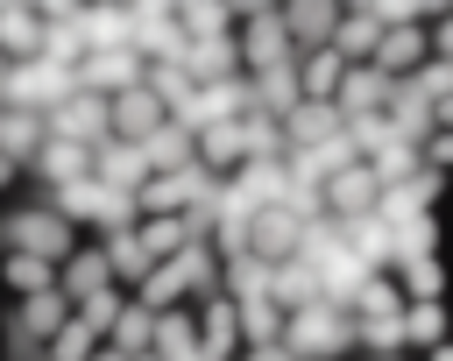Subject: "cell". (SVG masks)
Wrapping results in <instances>:
<instances>
[{
	"mask_svg": "<svg viewBox=\"0 0 453 361\" xmlns=\"http://www.w3.org/2000/svg\"><path fill=\"white\" fill-rule=\"evenodd\" d=\"M149 340H156V311H149L142 297H127V304L113 311V326H106V347H113V354H127V361H142V354H149Z\"/></svg>",
	"mask_w": 453,
	"mask_h": 361,
	"instance_id": "20",
	"label": "cell"
},
{
	"mask_svg": "<svg viewBox=\"0 0 453 361\" xmlns=\"http://www.w3.org/2000/svg\"><path fill=\"white\" fill-rule=\"evenodd\" d=\"M375 198H382V184L368 177V163H354V170H340L326 184V219H368Z\"/></svg>",
	"mask_w": 453,
	"mask_h": 361,
	"instance_id": "13",
	"label": "cell"
},
{
	"mask_svg": "<svg viewBox=\"0 0 453 361\" xmlns=\"http://www.w3.org/2000/svg\"><path fill=\"white\" fill-rule=\"evenodd\" d=\"M375 42H382V28H375V14L368 7H340V28H333V57L354 71V64H375Z\"/></svg>",
	"mask_w": 453,
	"mask_h": 361,
	"instance_id": "14",
	"label": "cell"
},
{
	"mask_svg": "<svg viewBox=\"0 0 453 361\" xmlns=\"http://www.w3.org/2000/svg\"><path fill=\"white\" fill-rule=\"evenodd\" d=\"M92 184H106V191H142V184H149L142 149H134V142H99V149H92Z\"/></svg>",
	"mask_w": 453,
	"mask_h": 361,
	"instance_id": "12",
	"label": "cell"
},
{
	"mask_svg": "<svg viewBox=\"0 0 453 361\" xmlns=\"http://www.w3.org/2000/svg\"><path fill=\"white\" fill-rule=\"evenodd\" d=\"M120 304H127V297H120V290H92V297H85V304H71V311H78V319H85V326H92V333H106V326H113V311H120Z\"/></svg>",
	"mask_w": 453,
	"mask_h": 361,
	"instance_id": "41",
	"label": "cell"
},
{
	"mask_svg": "<svg viewBox=\"0 0 453 361\" xmlns=\"http://www.w3.org/2000/svg\"><path fill=\"white\" fill-rule=\"evenodd\" d=\"M134 241L149 248V262H170L191 234H184V219H142V227H134Z\"/></svg>",
	"mask_w": 453,
	"mask_h": 361,
	"instance_id": "38",
	"label": "cell"
},
{
	"mask_svg": "<svg viewBox=\"0 0 453 361\" xmlns=\"http://www.w3.org/2000/svg\"><path fill=\"white\" fill-rule=\"evenodd\" d=\"M35 57H42V14L0 7V64H35Z\"/></svg>",
	"mask_w": 453,
	"mask_h": 361,
	"instance_id": "18",
	"label": "cell"
},
{
	"mask_svg": "<svg viewBox=\"0 0 453 361\" xmlns=\"http://www.w3.org/2000/svg\"><path fill=\"white\" fill-rule=\"evenodd\" d=\"M340 71H347V64H340L333 50H304V57H297V92H304V99H333V92H340Z\"/></svg>",
	"mask_w": 453,
	"mask_h": 361,
	"instance_id": "31",
	"label": "cell"
},
{
	"mask_svg": "<svg viewBox=\"0 0 453 361\" xmlns=\"http://www.w3.org/2000/svg\"><path fill=\"white\" fill-rule=\"evenodd\" d=\"M0 113H7V106H0Z\"/></svg>",
	"mask_w": 453,
	"mask_h": 361,
	"instance_id": "50",
	"label": "cell"
},
{
	"mask_svg": "<svg viewBox=\"0 0 453 361\" xmlns=\"http://www.w3.org/2000/svg\"><path fill=\"white\" fill-rule=\"evenodd\" d=\"M50 191H64V184H78V177H92V149H71V142H42L35 149V163H28Z\"/></svg>",
	"mask_w": 453,
	"mask_h": 361,
	"instance_id": "22",
	"label": "cell"
},
{
	"mask_svg": "<svg viewBox=\"0 0 453 361\" xmlns=\"http://www.w3.org/2000/svg\"><path fill=\"white\" fill-rule=\"evenodd\" d=\"M382 120H389V134H396V142H411V149H425V142L439 134V106H432V99H425V92H418L411 78H403V85L389 92Z\"/></svg>",
	"mask_w": 453,
	"mask_h": 361,
	"instance_id": "7",
	"label": "cell"
},
{
	"mask_svg": "<svg viewBox=\"0 0 453 361\" xmlns=\"http://www.w3.org/2000/svg\"><path fill=\"white\" fill-rule=\"evenodd\" d=\"M50 142V127L35 120V113H0V156L21 170V163H35V149Z\"/></svg>",
	"mask_w": 453,
	"mask_h": 361,
	"instance_id": "29",
	"label": "cell"
},
{
	"mask_svg": "<svg viewBox=\"0 0 453 361\" xmlns=\"http://www.w3.org/2000/svg\"><path fill=\"white\" fill-rule=\"evenodd\" d=\"M134 297H142L149 311H177V304L191 297V283H184V262H177V255H170V262H156V269L142 276V290H134Z\"/></svg>",
	"mask_w": 453,
	"mask_h": 361,
	"instance_id": "28",
	"label": "cell"
},
{
	"mask_svg": "<svg viewBox=\"0 0 453 361\" xmlns=\"http://www.w3.org/2000/svg\"><path fill=\"white\" fill-rule=\"evenodd\" d=\"M0 276H7L21 297H35V290H57V262H35V255H0Z\"/></svg>",
	"mask_w": 453,
	"mask_h": 361,
	"instance_id": "35",
	"label": "cell"
},
{
	"mask_svg": "<svg viewBox=\"0 0 453 361\" xmlns=\"http://www.w3.org/2000/svg\"><path fill=\"white\" fill-rule=\"evenodd\" d=\"M354 319H403V290H396V276H389V269L361 283V297H354Z\"/></svg>",
	"mask_w": 453,
	"mask_h": 361,
	"instance_id": "34",
	"label": "cell"
},
{
	"mask_svg": "<svg viewBox=\"0 0 453 361\" xmlns=\"http://www.w3.org/2000/svg\"><path fill=\"white\" fill-rule=\"evenodd\" d=\"M389 78L375 71V64H354V71H340V92H333V106H340V120H361V113H382L389 106Z\"/></svg>",
	"mask_w": 453,
	"mask_h": 361,
	"instance_id": "8",
	"label": "cell"
},
{
	"mask_svg": "<svg viewBox=\"0 0 453 361\" xmlns=\"http://www.w3.org/2000/svg\"><path fill=\"white\" fill-rule=\"evenodd\" d=\"M0 248L7 255H35V262H64L71 255V227L57 212H7L0 219Z\"/></svg>",
	"mask_w": 453,
	"mask_h": 361,
	"instance_id": "4",
	"label": "cell"
},
{
	"mask_svg": "<svg viewBox=\"0 0 453 361\" xmlns=\"http://www.w3.org/2000/svg\"><path fill=\"white\" fill-rule=\"evenodd\" d=\"M396 290H403V304H439V290H446V269H439L432 255H418V262H396Z\"/></svg>",
	"mask_w": 453,
	"mask_h": 361,
	"instance_id": "32",
	"label": "cell"
},
{
	"mask_svg": "<svg viewBox=\"0 0 453 361\" xmlns=\"http://www.w3.org/2000/svg\"><path fill=\"white\" fill-rule=\"evenodd\" d=\"M42 127H50V142H71V149H99V142H113V113H106V99H92V92H71Z\"/></svg>",
	"mask_w": 453,
	"mask_h": 361,
	"instance_id": "5",
	"label": "cell"
},
{
	"mask_svg": "<svg viewBox=\"0 0 453 361\" xmlns=\"http://www.w3.org/2000/svg\"><path fill=\"white\" fill-rule=\"evenodd\" d=\"M347 347H354V311H333V304L283 311V354L290 361H340Z\"/></svg>",
	"mask_w": 453,
	"mask_h": 361,
	"instance_id": "2",
	"label": "cell"
},
{
	"mask_svg": "<svg viewBox=\"0 0 453 361\" xmlns=\"http://www.w3.org/2000/svg\"><path fill=\"white\" fill-rule=\"evenodd\" d=\"M432 354H439V361H453V340H439V347H432Z\"/></svg>",
	"mask_w": 453,
	"mask_h": 361,
	"instance_id": "46",
	"label": "cell"
},
{
	"mask_svg": "<svg viewBox=\"0 0 453 361\" xmlns=\"http://www.w3.org/2000/svg\"><path fill=\"white\" fill-rule=\"evenodd\" d=\"M269 269H276V262H262V255H226V262H219V297H226V304L269 297Z\"/></svg>",
	"mask_w": 453,
	"mask_h": 361,
	"instance_id": "23",
	"label": "cell"
},
{
	"mask_svg": "<svg viewBox=\"0 0 453 361\" xmlns=\"http://www.w3.org/2000/svg\"><path fill=\"white\" fill-rule=\"evenodd\" d=\"M368 361H403V354H368Z\"/></svg>",
	"mask_w": 453,
	"mask_h": 361,
	"instance_id": "48",
	"label": "cell"
},
{
	"mask_svg": "<svg viewBox=\"0 0 453 361\" xmlns=\"http://www.w3.org/2000/svg\"><path fill=\"white\" fill-rule=\"evenodd\" d=\"M389 241H396V262H418V255H432L439 227H432V212H425V219H403V227H389ZM396 262H389V269H396Z\"/></svg>",
	"mask_w": 453,
	"mask_h": 361,
	"instance_id": "39",
	"label": "cell"
},
{
	"mask_svg": "<svg viewBox=\"0 0 453 361\" xmlns=\"http://www.w3.org/2000/svg\"><path fill=\"white\" fill-rule=\"evenodd\" d=\"M71 92H78V71H71V64H50V57H35V64H0V106H7V113L50 120Z\"/></svg>",
	"mask_w": 453,
	"mask_h": 361,
	"instance_id": "1",
	"label": "cell"
},
{
	"mask_svg": "<svg viewBox=\"0 0 453 361\" xmlns=\"http://www.w3.org/2000/svg\"><path fill=\"white\" fill-rule=\"evenodd\" d=\"M57 290H64V304H85L92 290H113L106 255H99V248H71V255L57 262Z\"/></svg>",
	"mask_w": 453,
	"mask_h": 361,
	"instance_id": "15",
	"label": "cell"
},
{
	"mask_svg": "<svg viewBox=\"0 0 453 361\" xmlns=\"http://www.w3.org/2000/svg\"><path fill=\"white\" fill-rule=\"evenodd\" d=\"M425 163L446 170V163H453V134H432V142H425Z\"/></svg>",
	"mask_w": 453,
	"mask_h": 361,
	"instance_id": "43",
	"label": "cell"
},
{
	"mask_svg": "<svg viewBox=\"0 0 453 361\" xmlns=\"http://www.w3.org/2000/svg\"><path fill=\"white\" fill-rule=\"evenodd\" d=\"M0 184H14V163H7V156H0Z\"/></svg>",
	"mask_w": 453,
	"mask_h": 361,
	"instance_id": "47",
	"label": "cell"
},
{
	"mask_svg": "<svg viewBox=\"0 0 453 361\" xmlns=\"http://www.w3.org/2000/svg\"><path fill=\"white\" fill-rule=\"evenodd\" d=\"M255 212H269V205H283V191H290V177H283V163H241L234 177H226Z\"/></svg>",
	"mask_w": 453,
	"mask_h": 361,
	"instance_id": "25",
	"label": "cell"
},
{
	"mask_svg": "<svg viewBox=\"0 0 453 361\" xmlns=\"http://www.w3.org/2000/svg\"><path fill=\"white\" fill-rule=\"evenodd\" d=\"M354 347H368V354H403V319H354Z\"/></svg>",
	"mask_w": 453,
	"mask_h": 361,
	"instance_id": "40",
	"label": "cell"
},
{
	"mask_svg": "<svg viewBox=\"0 0 453 361\" xmlns=\"http://www.w3.org/2000/svg\"><path fill=\"white\" fill-rule=\"evenodd\" d=\"M99 347H106V333H92V326L71 311V319H64V333L50 340V361H92Z\"/></svg>",
	"mask_w": 453,
	"mask_h": 361,
	"instance_id": "37",
	"label": "cell"
},
{
	"mask_svg": "<svg viewBox=\"0 0 453 361\" xmlns=\"http://www.w3.org/2000/svg\"><path fill=\"white\" fill-rule=\"evenodd\" d=\"M248 85H255V113H269V120H283V113L304 99V92H297V57L276 64V71H255Z\"/></svg>",
	"mask_w": 453,
	"mask_h": 361,
	"instance_id": "24",
	"label": "cell"
},
{
	"mask_svg": "<svg viewBox=\"0 0 453 361\" xmlns=\"http://www.w3.org/2000/svg\"><path fill=\"white\" fill-rule=\"evenodd\" d=\"M418 170H425V149H411V142H389L382 156H368V177H375L382 191H389V184H411Z\"/></svg>",
	"mask_w": 453,
	"mask_h": 361,
	"instance_id": "33",
	"label": "cell"
},
{
	"mask_svg": "<svg viewBox=\"0 0 453 361\" xmlns=\"http://www.w3.org/2000/svg\"><path fill=\"white\" fill-rule=\"evenodd\" d=\"M234 50H241V71H248V78H255V71H276V64L297 57L290 35H283V14H276V7H241V35H234Z\"/></svg>",
	"mask_w": 453,
	"mask_h": 361,
	"instance_id": "3",
	"label": "cell"
},
{
	"mask_svg": "<svg viewBox=\"0 0 453 361\" xmlns=\"http://www.w3.org/2000/svg\"><path fill=\"white\" fill-rule=\"evenodd\" d=\"M234 326H241V354H248V347H283V311H276L269 297L234 304Z\"/></svg>",
	"mask_w": 453,
	"mask_h": 361,
	"instance_id": "27",
	"label": "cell"
},
{
	"mask_svg": "<svg viewBox=\"0 0 453 361\" xmlns=\"http://www.w3.org/2000/svg\"><path fill=\"white\" fill-rule=\"evenodd\" d=\"M134 85H142V57L134 50H99V57L78 64V92H92V99H120Z\"/></svg>",
	"mask_w": 453,
	"mask_h": 361,
	"instance_id": "6",
	"label": "cell"
},
{
	"mask_svg": "<svg viewBox=\"0 0 453 361\" xmlns=\"http://www.w3.org/2000/svg\"><path fill=\"white\" fill-rule=\"evenodd\" d=\"M142 163H149V177H177V170H191V163H198V142H191L177 120H163V127L142 142Z\"/></svg>",
	"mask_w": 453,
	"mask_h": 361,
	"instance_id": "17",
	"label": "cell"
},
{
	"mask_svg": "<svg viewBox=\"0 0 453 361\" xmlns=\"http://www.w3.org/2000/svg\"><path fill=\"white\" fill-rule=\"evenodd\" d=\"M64 319H71L64 290H35V297H21V311H14V333H21L28 347H50V340L64 333Z\"/></svg>",
	"mask_w": 453,
	"mask_h": 361,
	"instance_id": "16",
	"label": "cell"
},
{
	"mask_svg": "<svg viewBox=\"0 0 453 361\" xmlns=\"http://www.w3.org/2000/svg\"><path fill=\"white\" fill-rule=\"evenodd\" d=\"M142 361H156V354H142Z\"/></svg>",
	"mask_w": 453,
	"mask_h": 361,
	"instance_id": "49",
	"label": "cell"
},
{
	"mask_svg": "<svg viewBox=\"0 0 453 361\" xmlns=\"http://www.w3.org/2000/svg\"><path fill=\"white\" fill-rule=\"evenodd\" d=\"M241 361H290V354H283V347H248Z\"/></svg>",
	"mask_w": 453,
	"mask_h": 361,
	"instance_id": "44",
	"label": "cell"
},
{
	"mask_svg": "<svg viewBox=\"0 0 453 361\" xmlns=\"http://www.w3.org/2000/svg\"><path fill=\"white\" fill-rule=\"evenodd\" d=\"M446 304H403V347H439L446 340Z\"/></svg>",
	"mask_w": 453,
	"mask_h": 361,
	"instance_id": "36",
	"label": "cell"
},
{
	"mask_svg": "<svg viewBox=\"0 0 453 361\" xmlns=\"http://www.w3.org/2000/svg\"><path fill=\"white\" fill-rule=\"evenodd\" d=\"M106 113H113V142H134V149H142V142H149V134H156V127L170 120V113H163V106L149 99V85H134V92L106 99Z\"/></svg>",
	"mask_w": 453,
	"mask_h": 361,
	"instance_id": "11",
	"label": "cell"
},
{
	"mask_svg": "<svg viewBox=\"0 0 453 361\" xmlns=\"http://www.w3.org/2000/svg\"><path fill=\"white\" fill-rule=\"evenodd\" d=\"M439 134H453V99H439Z\"/></svg>",
	"mask_w": 453,
	"mask_h": 361,
	"instance_id": "45",
	"label": "cell"
},
{
	"mask_svg": "<svg viewBox=\"0 0 453 361\" xmlns=\"http://www.w3.org/2000/svg\"><path fill=\"white\" fill-rule=\"evenodd\" d=\"M177 71H184L191 85H226V78H241V50H234V35H205V42L184 50Z\"/></svg>",
	"mask_w": 453,
	"mask_h": 361,
	"instance_id": "10",
	"label": "cell"
},
{
	"mask_svg": "<svg viewBox=\"0 0 453 361\" xmlns=\"http://www.w3.org/2000/svg\"><path fill=\"white\" fill-rule=\"evenodd\" d=\"M99 255H106V276H113V283H134V290H142V276L156 269V262H149V248H142L134 234H113V241H99Z\"/></svg>",
	"mask_w": 453,
	"mask_h": 361,
	"instance_id": "30",
	"label": "cell"
},
{
	"mask_svg": "<svg viewBox=\"0 0 453 361\" xmlns=\"http://www.w3.org/2000/svg\"><path fill=\"white\" fill-rule=\"evenodd\" d=\"M269 304H276V311H304V304H319V269L297 262V255L276 262V269H269Z\"/></svg>",
	"mask_w": 453,
	"mask_h": 361,
	"instance_id": "19",
	"label": "cell"
},
{
	"mask_svg": "<svg viewBox=\"0 0 453 361\" xmlns=\"http://www.w3.org/2000/svg\"><path fill=\"white\" fill-rule=\"evenodd\" d=\"M156 361H191L198 354V319L177 304V311H156V340H149Z\"/></svg>",
	"mask_w": 453,
	"mask_h": 361,
	"instance_id": "26",
	"label": "cell"
},
{
	"mask_svg": "<svg viewBox=\"0 0 453 361\" xmlns=\"http://www.w3.org/2000/svg\"><path fill=\"white\" fill-rule=\"evenodd\" d=\"M425 50L453 64V7H439V21H432V42H425Z\"/></svg>",
	"mask_w": 453,
	"mask_h": 361,
	"instance_id": "42",
	"label": "cell"
},
{
	"mask_svg": "<svg viewBox=\"0 0 453 361\" xmlns=\"http://www.w3.org/2000/svg\"><path fill=\"white\" fill-rule=\"evenodd\" d=\"M276 14H283V35H290L297 57H304V50H326L333 28H340V7H276Z\"/></svg>",
	"mask_w": 453,
	"mask_h": 361,
	"instance_id": "21",
	"label": "cell"
},
{
	"mask_svg": "<svg viewBox=\"0 0 453 361\" xmlns=\"http://www.w3.org/2000/svg\"><path fill=\"white\" fill-rule=\"evenodd\" d=\"M347 120H340V106L333 99H297L290 113H283V149H319V142H333Z\"/></svg>",
	"mask_w": 453,
	"mask_h": 361,
	"instance_id": "9",
	"label": "cell"
}]
</instances>
